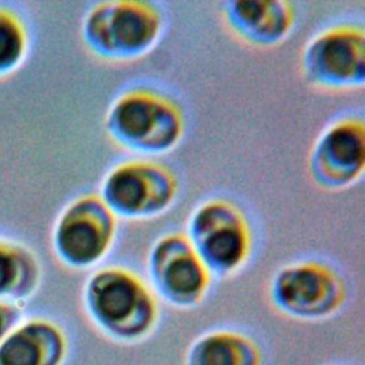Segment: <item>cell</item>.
I'll return each mask as SVG.
<instances>
[{
    "label": "cell",
    "mask_w": 365,
    "mask_h": 365,
    "mask_svg": "<svg viewBox=\"0 0 365 365\" xmlns=\"http://www.w3.org/2000/svg\"><path fill=\"white\" fill-rule=\"evenodd\" d=\"M115 231L117 217L100 194H86L63 212L56 228V247L68 264L88 267L110 251Z\"/></svg>",
    "instance_id": "obj_8"
},
{
    "label": "cell",
    "mask_w": 365,
    "mask_h": 365,
    "mask_svg": "<svg viewBox=\"0 0 365 365\" xmlns=\"http://www.w3.org/2000/svg\"><path fill=\"white\" fill-rule=\"evenodd\" d=\"M23 33L19 24L0 14V68L13 64L21 54L23 50Z\"/></svg>",
    "instance_id": "obj_14"
},
{
    "label": "cell",
    "mask_w": 365,
    "mask_h": 365,
    "mask_svg": "<svg viewBox=\"0 0 365 365\" xmlns=\"http://www.w3.org/2000/svg\"><path fill=\"white\" fill-rule=\"evenodd\" d=\"M161 9L145 0H108L94 4L83 21V38L93 54L127 61L145 56L164 31Z\"/></svg>",
    "instance_id": "obj_2"
},
{
    "label": "cell",
    "mask_w": 365,
    "mask_h": 365,
    "mask_svg": "<svg viewBox=\"0 0 365 365\" xmlns=\"http://www.w3.org/2000/svg\"><path fill=\"white\" fill-rule=\"evenodd\" d=\"M178 195V178L165 164L135 158L115 164L101 182L100 197L115 217L154 218Z\"/></svg>",
    "instance_id": "obj_4"
},
{
    "label": "cell",
    "mask_w": 365,
    "mask_h": 365,
    "mask_svg": "<svg viewBox=\"0 0 365 365\" xmlns=\"http://www.w3.org/2000/svg\"><path fill=\"white\" fill-rule=\"evenodd\" d=\"M150 271L158 289L180 305L200 299L208 282V269L184 232H170L155 241Z\"/></svg>",
    "instance_id": "obj_9"
},
{
    "label": "cell",
    "mask_w": 365,
    "mask_h": 365,
    "mask_svg": "<svg viewBox=\"0 0 365 365\" xmlns=\"http://www.w3.org/2000/svg\"><path fill=\"white\" fill-rule=\"evenodd\" d=\"M301 73L314 87L352 90L365 80V31L362 24L336 23L315 33L301 53Z\"/></svg>",
    "instance_id": "obj_5"
},
{
    "label": "cell",
    "mask_w": 365,
    "mask_h": 365,
    "mask_svg": "<svg viewBox=\"0 0 365 365\" xmlns=\"http://www.w3.org/2000/svg\"><path fill=\"white\" fill-rule=\"evenodd\" d=\"M87 299L104 327L123 334L144 331L154 318V301L143 282L124 268H106L90 281Z\"/></svg>",
    "instance_id": "obj_7"
},
{
    "label": "cell",
    "mask_w": 365,
    "mask_h": 365,
    "mask_svg": "<svg viewBox=\"0 0 365 365\" xmlns=\"http://www.w3.org/2000/svg\"><path fill=\"white\" fill-rule=\"evenodd\" d=\"M0 327H1V319H0Z\"/></svg>",
    "instance_id": "obj_16"
},
{
    "label": "cell",
    "mask_w": 365,
    "mask_h": 365,
    "mask_svg": "<svg viewBox=\"0 0 365 365\" xmlns=\"http://www.w3.org/2000/svg\"><path fill=\"white\" fill-rule=\"evenodd\" d=\"M54 332L46 327H34L13 336L1 349L3 365H38L41 345Z\"/></svg>",
    "instance_id": "obj_12"
},
{
    "label": "cell",
    "mask_w": 365,
    "mask_h": 365,
    "mask_svg": "<svg viewBox=\"0 0 365 365\" xmlns=\"http://www.w3.org/2000/svg\"><path fill=\"white\" fill-rule=\"evenodd\" d=\"M17 274V258L6 251H0V291L13 282Z\"/></svg>",
    "instance_id": "obj_15"
},
{
    "label": "cell",
    "mask_w": 365,
    "mask_h": 365,
    "mask_svg": "<svg viewBox=\"0 0 365 365\" xmlns=\"http://www.w3.org/2000/svg\"><path fill=\"white\" fill-rule=\"evenodd\" d=\"M198 257L217 274L238 269L252 250V230L245 212L231 200L214 197L200 202L187 225Z\"/></svg>",
    "instance_id": "obj_3"
},
{
    "label": "cell",
    "mask_w": 365,
    "mask_h": 365,
    "mask_svg": "<svg viewBox=\"0 0 365 365\" xmlns=\"http://www.w3.org/2000/svg\"><path fill=\"white\" fill-rule=\"evenodd\" d=\"M230 31L254 47L281 44L295 26V10L287 0H232L222 4Z\"/></svg>",
    "instance_id": "obj_11"
},
{
    "label": "cell",
    "mask_w": 365,
    "mask_h": 365,
    "mask_svg": "<svg viewBox=\"0 0 365 365\" xmlns=\"http://www.w3.org/2000/svg\"><path fill=\"white\" fill-rule=\"evenodd\" d=\"M272 291L281 308L302 317L328 314L342 299L339 277L318 261H302L282 268L274 279Z\"/></svg>",
    "instance_id": "obj_10"
},
{
    "label": "cell",
    "mask_w": 365,
    "mask_h": 365,
    "mask_svg": "<svg viewBox=\"0 0 365 365\" xmlns=\"http://www.w3.org/2000/svg\"><path fill=\"white\" fill-rule=\"evenodd\" d=\"M365 167V125L361 117H342L327 125L317 137L309 155L312 181L328 191L351 187Z\"/></svg>",
    "instance_id": "obj_6"
},
{
    "label": "cell",
    "mask_w": 365,
    "mask_h": 365,
    "mask_svg": "<svg viewBox=\"0 0 365 365\" xmlns=\"http://www.w3.org/2000/svg\"><path fill=\"white\" fill-rule=\"evenodd\" d=\"M113 141L141 154H164L178 145L185 120L180 103L168 93L135 84L117 93L104 117Z\"/></svg>",
    "instance_id": "obj_1"
},
{
    "label": "cell",
    "mask_w": 365,
    "mask_h": 365,
    "mask_svg": "<svg viewBox=\"0 0 365 365\" xmlns=\"http://www.w3.org/2000/svg\"><path fill=\"white\" fill-rule=\"evenodd\" d=\"M244 349L241 341L228 335H217L207 339L202 345L205 365H234L235 354Z\"/></svg>",
    "instance_id": "obj_13"
}]
</instances>
